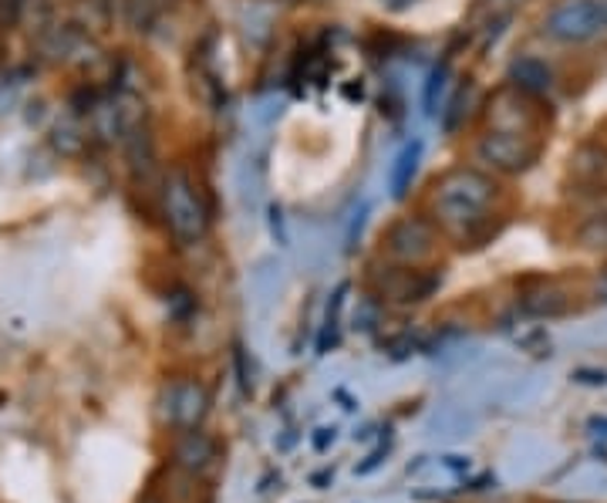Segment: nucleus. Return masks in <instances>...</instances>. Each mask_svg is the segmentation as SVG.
I'll list each match as a JSON object with an SVG mask.
<instances>
[{"instance_id":"nucleus-1","label":"nucleus","mask_w":607,"mask_h":503,"mask_svg":"<svg viewBox=\"0 0 607 503\" xmlns=\"http://www.w3.org/2000/svg\"><path fill=\"white\" fill-rule=\"evenodd\" d=\"M497 197V186L490 176H482L476 169H456L439 183L435 192V223L456 241H472L476 230L486 223L490 203Z\"/></svg>"},{"instance_id":"nucleus-2","label":"nucleus","mask_w":607,"mask_h":503,"mask_svg":"<svg viewBox=\"0 0 607 503\" xmlns=\"http://www.w3.org/2000/svg\"><path fill=\"white\" fill-rule=\"evenodd\" d=\"M162 213H166L170 234L179 244H196L207 234L210 210H207V200H202L196 179L186 169H173L166 183H162Z\"/></svg>"},{"instance_id":"nucleus-3","label":"nucleus","mask_w":607,"mask_h":503,"mask_svg":"<svg viewBox=\"0 0 607 503\" xmlns=\"http://www.w3.org/2000/svg\"><path fill=\"white\" fill-rule=\"evenodd\" d=\"M607 31L604 0H563L547 17V34L560 45H584Z\"/></svg>"},{"instance_id":"nucleus-4","label":"nucleus","mask_w":607,"mask_h":503,"mask_svg":"<svg viewBox=\"0 0 607 503\" xmlns=\"http://www.w3.org/2000/svg\"><path fill=\"white\" fill-rule=\"evenodd\" d=\"M540 156L537 142H530V136L513 132V129H493L479 142V160L490 163L500 173H526Z\"/></svg>"},{"instance_id":"nucleus-5","label":"nucleus","mask_w":607,"mask_h":503,"mask_svg":"<svg viewBox=\"0 0 607 503\" xmlns=\"http://www.w3.org/2000/svg\"><path fill=\"white\" fill-rule=\"evenodd\" d=\"M210 412V393L202 389L199 382L186 378V382H176L170 385L166 393V406H162V419H166L170 425H176V430H199V422L207 419Z\"/></svg>"},{"instance_id":"nucleus-6","label":"nucleus","mask_w":607,"mask_h":503,"mask_svg":"<svg viewBox=\"0 0 607 503\" xmlns=\"http://www.w3.org/2000/svg\"><path fill=\"white\" fill-rule=\"evenodd\" d=\"M432 250H435V226L429 220L409 217L388 230V254L405 267L422 264L425 257H432Z\"/></svg>"},{"instance_id":"nucleus-7","label":"nucleus","mask_w":607,"mask_h":503,"mask_svg":"<svg viewBox=\"0 0 607 503\" xmlns=\"http://www.w3.org/2000/svg\"><path fill=\"white\" fill-rule=\"evenodd\" d=\"M439 278H425L416 267H392L382 278V294L395 304H416L435 291Z\"/></svg>"},{"instance_id":"nucleus-8","label":"nucleus","mask_w":607,"mask_h":503,"mask_svg":"<svg viewBox=\"0 0 607 503\" xmlns=\"http://www.w3.org/2000/svg\"><path fill=\"white\" fill-rule=\"evenodd\" d=\"M220 456V446L213 436L199 433V430H186L176 446H173V463L186 473H207Z\"/></svg>"},{"instance_id":"nucleus-9","label":"nucleus","mask_w":607,"mask_h":503,"mask_svg":"<svg viewBox=\"0 0 607 503\" xmlns=\"http://www.w3.org/2000/svg\"><path fill=\"white\" fill-rule=\"evenodd\" d=\"M419 160H422V142L419 139H412L409 145H405L398 156H395V163H392V169H388V189H392V197L395 200H401L405 192H409V186H412V179H416V173H419Z\"/></svg>"},{"instance_id":"nucleus-10","label":"nucleus","mask_w":607,"mask_h":503,"mask_svg":"<svg viewBox=\"0 0 607 503\" xmlns=\"http://www.w3.org/2000/svg\"><path fill=\"white\" fill-rule=\"evenodd\" d=\"M510 82L526 95H544L553 82V74L540 58H516L510 65Z\"/></svg>"},{"instance_id":"nucleus-11","label":"nucleus","mask_w":607,"mask_h":503,"mask_svg":"<svg viewBox=\"0 0 607 503\" xmlns=\"http://www.w3.org/2000/svg\"><path fill=\"white\" fill-rule=\"evenodd\" d=\"M121 142H126V156H129L132 173L145 179L155 166V145H152V136H149V122L132 126L126 136H121Z\"/></svg>"},{"instance_id":"nucleus-12","label":"nucleus","mask_w":607,"mask_h":503,"mask_svg":"<svg viewBox=\"0 0 607 503\" xmlns=\"http://www.w3.org/2000/svg\"><path fill=\"white\" fill-rule=\"evenodd\" d=\"M523 312L526 315H534V318H557L567 312V297L563 291H557L553 284H544L540 291H530V294H523Z\"/></svg>"},{"instance_id":"nucleus-13","label":"nucleus","mask_w":607,"mask_h":503,"mask_svg":"<svg viewBox=\"0 0 607 503\" xmlns=\"http://www.w3.org/2000/svg\"><path fill=\"white\" fill-rule=\"evenodd\" d=\"M51 17H55V11L48 0H21V21H17L21 27L45 34V31H51Z\"/></svg>"},{"instance_id":"nucleus-14","label":"nucleus","mask_w":607,"mask_h":503,"mask_svg":"<svg viewBox=\"0 0 607 503\" xmlns=\"http://www.w3.org/2000/svg\"><path fill=\"white\" fill-rule=\"evenodd\" d=\"M445 74H450V68H445V65L432 68V74H429V85H425V112H429V115H435L439 95H442V89H445Z\"/></svg>"},{"instance_id":"nucleus-15","label":"nucleus","mask_w":607,"mask_h":503,"mask_svg":"<svg viewBox=\"0 0 607 503\" xmlns=\"http://www.w3.org/2000/svg\"><path fill=\"white\" fill-rule=\"evenodd\" d=\"M581 241H584L587 247H607V217L591 220V223L581 230Z\"/></svg>"},{"instance_id":"nucleus-16","label":"nucleus","mask_w":607,"mask_h":503,"mask_svg":"<svg viewBox=\"0 0 607 503\" xmlns=\"http://www.w3.org/2000/svg\"><path fill=\"white\" fill-rule=\"evenodd\" d=\"M21 21V0H0V31L17 27Z\"/></svg>"},{"instance_id":"nucleus-17","label":"nucleus","mask_w":607,"mask_h":503,"mask_svg":"<svg viewBox=\"0 0 607 503\" xmlns=\"http://www.w3.org/2000/svg\"><path fill=\"white\" fill-rule=\"evenodd\" d=\"M412 4H419V0H382V8H385V11H395V14H398V11H409Z\"/></svg>"},{"instance_id":"nucleus-18","label":"nucleus","mask_w":607,"mask_h":503,"mask_svg":"<svg viewBox=\"0 0 607 503\" xmlns=\"http://www.w3.org/2000/svg\"><path fill=\"white\" fill-rule=\"evenodd\" d=\"M600 291L607 294V270H604V274H600Z\"/></svg>"},{"instance_id":"nucleus-19","label":"nucleus","mask_w":607,"mask_h":503,"mask_svg":"<svg viewBox=\"0 0 607 503\" xmlns=\"http://www.w3.org/2000/svg\"><path fill=\"white\" fill-rule=\"evenodd\" d=\"M142 503H166V500H159V496H145Z\"/></svg>"},{"instance_id":"nucleus-20","label":"nucleus","mask_w":607,"mask_h":503,"mask_svg":"<svg viewBox=\"0 0 607 503\" xmlns=\"http://www.w3.org/2000/svg\"><path fill=\"white\" fill-rule=\"evenodd\" d=\"M0 406H8V396L4 393H0Z\"/></svg>"},{"instance_id":"nucleus-21","label":"nucleus","mask_w":607,"mask_h":503,"mask_svg":"<svg viewBox=\"0 0 607 503\" xmlns=\"http://www.w3.org/2000/svg\"><path fill=\"white\" fill-rule=\"evenodd\" d=\"M604 21H607V0H604Z\"/></svg>"}]
</instances>
